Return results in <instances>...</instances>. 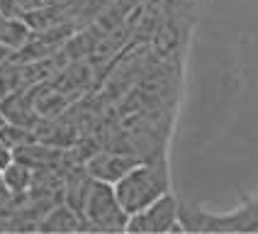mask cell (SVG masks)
Returning <instances> with one entry per match:
<instances>
[{
  "label": "cell",
  "instance_id": "cell-1",
  "mask_svg": "<svg viewBox=\"0 0 258 234\" xmlns=\"http://www.w3.org/2000/svg\"><path fill=\"white\" fill-rule=\"evenodd\" d=\"M112 188H115L117 200L127 215H134L137 210L158 200L161 195L171 193V161H168L166 149H161L156 154L142 159L137 166H132L117 183H112Z\"/></svg>",
  "mask_w": 258,
  "mask_h": 234
},
{
  "label": "cell",
  "instance_id": "cell-2",
  "mask_svg": "<svg viewBox=\"0 0 258 234\" xmlns=\"http://www.w3.org/2000/svg\"><path fill=\"white\" fill-rule=\"evenodd\" d=\"M178 222L183 232L200 234H231V232H258V195L231 212H207L198 205L178 203Z\"/></svg>",
  "mask_w": 258,
  "mask_h": 234
},
{
  "label": "cell",
  "instance_id": "cell-3",
  "mask_svg": "<svg viewBox=\"0 0 258 234\" xmlns=\"http://www.w3.org/2000/svg\"><path fill=\"white\" fill-rule=\"evenodd\" d=\"M127 217L112 183L93 178L81 210V232H124Z\"/></svg>",
  "mask_w": 258,
  "mask_h": 234
},
{
  "label": "cell",
  "instance_id": "cell-4",
  "mask_svg": "<svg viewBox=\"0 0 258 234\" xmlns=\"http://www.w3.org/2000/svg\"><path fill=\"white\" fill-rule=\"evenodd\" d=\"M178 195L166 193L158 200L149 203L146 207L137 210L134 215L127 217V229L124 232L134 234H173L183 232L180 222H178Z\"/></svg>",
  "mask_w": 258,
  "mask_h": 234
},
{
  "label": "cell",
  "instance_id": "cell-5",
  "mask_svg": "<svg viewBox=\"0 0 258 234\" xmlns=\"http://www.w3.org/2000/svg\"><path fill=\"white\" fill-rule=\"evenodd\" d=\"M142 161V156L129 154V151H119V149H107L102 146L98 149L90 159L86 161L88 173L95 181H105V183H117L122 176L127 173L132 166H137Z\"/></svg>",
  "mask_w": 258,
  "mask_h": 234
},
{
  "label": "cell",
  "instance_id": "cell-6",
  "mask_svg": "<svg viewBox=\"0 0 258 234\" xmlns=\"http://www.w3.org/2000/svg\"><path fill=\"white\" fill-rule=\"evenodd\" d=\"M37 229L39 232H81V215L61 200L44 212Z\"/></svg>",
  "mask_w": 258,
  "mask_h": 234
},
{
  "label": "cell",
  "instance_id": "cell-7",
  "mask_svg": "<svg viewBox=\"0 0 258 234\" xmlns=\"http://www.w3.org/2000/svg\"><path fill=\"white\" fill-rule=\"evenodd\" d=\"M3 183H5V188L10 190V195H13V200L17 198H22V195H27L29 186H32V178H34V168L27 166V163H22V161L13 159L5 168H3Z\"/></svg>",
  "mask_w": 258,
  "mask_h": 234
},
{
  "label": "cell",
  "instance_id": "cell-8",
  "mask_svg": "<svg viewBox=\"0 0 258 234\" xmlns=\"http://www.w3.org/2000/svg\"><path fill=\"white\" fill-rule=\"evenodd\" d=\"M32 39V29L22 17H8L0 13V44L20 51Z\"/></svg>",
  "mask_w": 258,
  "mask_h": 234
},
{
  "label": "cell",
  "instance_id": "cell-9",
  "mask_svg": "<svg viewBox=\"0 0 258 234\" xmlns=\"http://www.w3.org/2000/svg\"><path fill=\"white\" fill-rule=\"evenodd\" d=\"M39 137H37V132L27 127V125H17V122H5L3 127H0V142L8 146L10 151L15 149H20V146L25 144H32V142H37Z\"/></svg>",
  "mask_w": 258,
  "mask_h": 234
},
{
  "label": "cell",
  "instance_id": "cell-10",
  "mask_svg": "<svg viewBox=\"0 0 258 234\" xmlns=\"http://www.w3.org/2000/svg\"><path fill=\"white\" fill-rule=\"evenodd\" d=\"M10 161H13V151H10L8 146L0 142V173H3V168H5V166H8Z\"/></svg>",
  "mask_w": 258,
  "mask_h": 234
},
{
  "label": "cell",
  "instance_id": "cell-11",
  "mask_svg": "<svg viewBox=\"0 0 258 234\" xmlns=\"http://www.w3.org/2000/svg\"><path fill=\"white\" fill-rule=\"evenodd\" d=\"M5 122H8V120H5V117H3V112H0V127H3Z\"/></svg>",
  "mask_w": 258,
  "mask_h": 234
}]
</instances>
